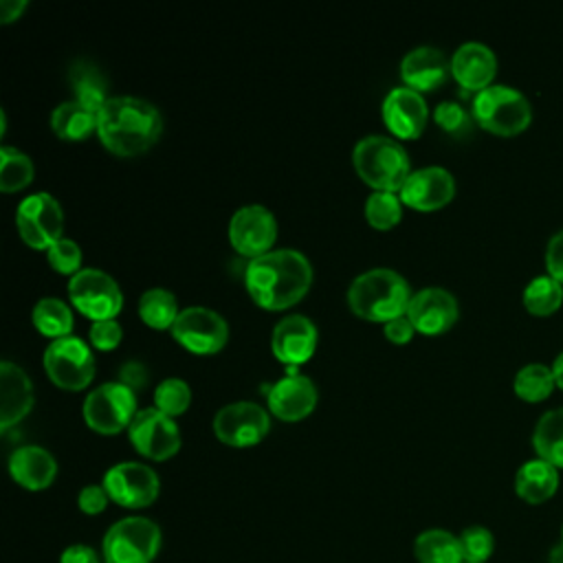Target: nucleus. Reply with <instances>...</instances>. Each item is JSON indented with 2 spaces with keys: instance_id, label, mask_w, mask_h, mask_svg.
I'll use <instances>...</instances> for the list:
<instances>
[{
  "instance_id": "nucleus-1",
  "label": "nucleus",
  "mask_w": 563,
  "mask_h": 563,
  "mask_svg": "<svg viewBox=\"0 0 563 563\" xmlns=\"http://www.w3.org/2000/svg\"><path fill=\"white\" fill-rule=\"evenodd\" d=\"M244 284L257 306L282 310L306 297L312 284V264L297 249H273L249 262Z\"/></svg>"
},
{
  "instance_id": "nucleus-2",
  "label": "nucleus",
  "mask_w": 563,
  "mask_h": 563,
  "mask_svg": "<svg viewBox=\"0 0 563 563\" xmlns=\"http://www.w3.org/2000/svg\"><path fill=\"white\" fill-rule=\"evenodd\" d=\"M163 130V117L154 103L132 95L110 97L97 114V134L103 147L119 156L150 150Z\"/></svg>"
},
{
  "instance_id": "nucleus-3",
  "label": "nucleus",
  "mask_w": 563,
  "mask_h": 563,
  "mask_svg": "<svg viewBox=\"0 0 563 563\" xmlns=\"http://www.w3.org/2000/svg\"><path fill=\"white\" fill-rule=\"evenodd\" d=\"M413 292L409 282L394 268H369L352 279L347 286V306L367 321L387 323L407 314Z\"/></svg>"
},
{
  "instance_id": "nucleus-4",
  "label": "nucleus",
  "mask_w": 563,
  "mask_h": 563,
  "mask_svg": "<svg viewBox=\"0 0 563 563\" xmlns=\"http://www.w3.org/2000/svg\"><path fill=\"white\" fill-rule=\"evenodd\" d=\"M352 163L356 174L374 187V191L398 194L413 172L405 145L385 134H369L356 141Z\"/></svg>"
},
{
  "instance_id": "nucleus-5",
  "label": "nucleus",
  "mask_w": 563,
  "mask_h": 563,
  "mask_svg": "<svg viewBox=\"0 0 563 563\" xmlns=\"http://www.w3.org/2000/svg\"><path fill=\"white\" fill-rule=\"evenodd\" d=\"M473 119L493 134L512 136L530 125L532 108L519 90L504 84H493L475 95Z\"/></svg>"
},
{
  "instance_id": "nucleus-6",
  "label": "nucleus",
  "mask_w": 563,
  "mask_h": 563,
  "mask_svg": "<svg viewBox=\"0 0 563 563\" xmlns=\"http://www.w3.org/2000/svg\"><path fill=\"white\" fill-rule=\"evenodd\" d=\"M161 550V528L147 517H123L103 537L106 563H152Z\"/></svg>"
},
{
  "instance_id": "nucleus-7",
  "label": "nucleus",
  "mask_w": 563,
  "mask_h": 563,
  "mask_svg": "<svg viewBox=\"0 0 563 563\" xmlns=\"http://www.w3.org/2000/svg\"><path fill=\"white\" fill-rule=\"evenodd\" d=\"M136 391L121 380H108L97 385L84 398V420L99 433H119L130 427L136 416Z\"/></svg>"
},
{
  "instance_id": "nucleus-8",
  "label": "nucleus",
  "mask_w": 563,
  "mask_h": 563,
  "mask_svg": "<svg viewBox=\"0 0 563 563\" xmlns=\"http://www.w3.org/2000/svg\"><path fill=\"white\" fill-rule=\"evenodd\" d=\"M44 369L48 378L68 391L88 387L95 376V356L88 343L79 336L53 339L44 350Z\"/></svg>"
},
{
  "instance_id": "nucleus-9",
  "label": "nucleus",
  "mask_w": 563,
  "mask_h": 563,
  "mask_svg": "<svg viewBox=\"0 0 563 563\" xmlns=\"http://www.w3.org/2000/svg\"><path fill=\"white\" fill-rule=\"evenodd\" d=\"M68 297L73 306L92 321L114 319L123 306V292L114 277L90 266L70 277Z\"/></svg>"
},
{
  "instance_id": "nucleus-10",
  "label": "nucleus",
  "mask_w": 563,
  "mask_h": 563,
  "mask_svg": "<svg viewBox=\"0 0 563 563\" xmlns=\"http://www.w3.org/2000/svg\"><path fill=\"white\" fill-rule=\"evenodd\" d=\"M15 224L20 238L31 249H48L64 231V211L59 200L48 191H35L26 196L15 211Z\"/></svg>"
},
{
  "instance_id": "nucleus-11",
  "label": "nucleus",
  "mask_w": 563,
  "mask_h": 563,
  "mask_svg": "<svg viewBox=\"0 0 563 563\" xmlns=\"http://www.w3.org/2000/svg\"><path fill=\"white\" fill-rule=\"evenodd\" d=\"M172 336L194 354H216L229 341V323L211 308L187 306L176 317Z\"/></svg>"
},
{
  "instance_id": "nucleus-12",
  "label": "nucleus",
  "mask_w": 563,
  "mask_h": 563,
  "mask_svg": "<svg viewBox=\"0 0 563 563\" xmlns=\"http://www.w3.org/2000/svg\"><path fill=\"white\" fill-rule=\"evenodd\" d=\"M130 442L134 449L156 462L169 460L180 449V429L172 416L156 407H143L136 411L128 427Z\"/></svg>"
},
{
  "instance_id": "nucleus-13",
  "label": "nucleus",
  "mask_w": 563,
  "mask_h": 563,
  "mask_svg": "<svg viewBox=\"0 0 563 563\" xmlns=\"http://www.w3.org/2000/svg\"><path fill=\"white\" fill-rule=\"evenodd\" d=\"M271 429L268 411L253 400H235L218 409L213 418V433L229 446H253Z\"/></svg>"
},
{
  "instance_id": "nucleus-14",
  "label": "nucleus",
  "mask_w": 563,
  "mask_h": 563,
  "mask_svg": "<svg viewBox=\"0 0 563 563\" xmlns=\"http://www.w3.org/2000/svg\"><path fill=\"white\" fill-rule=\"evenodd\" d=\"M112 501L123 508H145L156 501L161 479L156 471L141 462H119L110 466L101 484Z\"/></svg>"
},
{
  "instance_id": "nucleus-15",
  "label": "nucleus",
  "mask_w": 563,
  "mask_h": 563,
  "mask_svg": "<svg viewBox=\"0 0 563 563\" xmlns=\"http://www.w3.org/2000/svg\"><path fill=\"white\" fill-rule=\"evenodd\" d=\"M277 240V220L264 205H244L229 220V242L244 257H260L273 251Z\"/></svg>"
},
{
  "instance_id": "nucleus-16",
  "label": "nucleus",
  "mask_w": 563,
  "mask_h": 563,
  "mask_svg": "<svg viewBox=\"0 0 563 563\" xmlns=\"http://www.w3.org/2000/svg\"><path fill=\"white\" fill-rule=\"evenodd\" d=\"M455 194V178L449 169L440 165H429L413 169L398 196L405 207L416 211H435L444 207Z\"/></svg>"
},
{
  "instance_id": "nucleus-17",
  "label": "nucleus",
  "mask_w": 563,
  "mask_h": 563,
  "mask_svg": "<svg viewBox=\"0 0 563 563\" xmlns=\"http://www.w3.org/2000/svg\"><path fill=\"white\" fill-rule=\"evenodd\" d=\"M317 385L310 376L299 374L297 367H288V374L273 385H266V400L268 409L286 420L295 422L306 418L317 405Z\"/></svg>"
},
{
  "instance_id": "nucleus-18",
  "label": "nucleus",
  "mask_w": 563,
  "mask_h": 563,
  "mask_svg": "<svg viewBox=\"0 0 563 563\" xmlns=\"http://www.w3.org/2000/svg\"><path fill=\"white\" fill-rule=\"evenodd\" d=\"M380 114L394 136L418 139L427 125L429 108L422 92L407 86H396L385 95Z\"/></svg>"
},
{
  "instance_id": "nucleus-19",
  "label": "nucleus",
  "mask_w": 563,
  "mask_h": 563,
  "mask_svg": "<svg viewBox=\"0 0 563 563\" xmlns=\"http://www.w3.org/2000/svg\"><path fill=\"white\" fill-rule=\"evenodd\" d=\"M460 314L457 299L446 288L429 286L418 292H413L407 317L411 319L416 332H422L427 336H435L446 332Z\"/></svg>"
},
{
  "instance_id": "nucleus-20",
  "label": "nucleus",
  "mask_w": 563,
  "mask_h": 563,
  "mask_svg": "<svg viewBox=\"0 0 563 563\" xmlns=\"http://www.w3.org/2000/svg\"><path fill=\"white\" fill-rule=\"evenodd\" d=\"M317 347V325L306 314L282 317L271 334V350L288 367L306 363Z\"/></svg>"
},
{
  "instance_id": "nucleus-21",
  "label": "nucleus",
  "mask_w": 563,
  "mask_h": 563,
  "mask_svg": "<svg viewBox=\"0 0 563 563\" xmlns=\"http://www.w3.org/2000/svg\"><path fill=\"white\" fill-rule=\"evenodd\" d=\"M451 75V59L435 46H416L400 59V77L418 92L435 90Z\"/></svg>"
},
{
  "instance_id": "nucleus-22",
  "label": "nucleus",
  "mask_w": 563,
  "mask_h": 563,
  "mask_svg": "<svg viewBox=\"0 0 563 563\" xmlns=\"http://www.w3.org/2000/svg\"><path fill=\"white\" fill-rule=\"evenodd\" d=\"M35 394L29 374L11 363H0V427L9 429L18 424L33 407Z\"/></svg>"
},
{
  "instance_id": "nucleus-23",
  "label": "nucleus",
  "mask_w": 563,
  "mask_h": 563,
  "mask_svg": "<svg viewBox=\"0 0 563 563\" xmlns=\"http://www.w3.org/2000/svg\"><path fill=\"white\" fill-rule=\"evenodd\" d=\"M497 73L495 53L482 42H464L451 57V75L466 90H484L493 86Z\"/></svg>"
},
{
  "instance_id": "nucleus-24",
  "label": "nucleus",
  "mask_w": 563,
  "mask_h": 563,
  "mask_svg": "<svg viewBox=\"0 0 563 563\" xmlns=\"http://www.w3.org/2000/svg\"><path fill=\"white\" fill-rule=\"evenodd\" d=\"M9 473L26 490H44L57 475V460L40 444L18 446L9 457Z\"/></svg>"
},
{
  "instance_id": "nucleus-25",
  "label": "nucleus",
  "mask_w": 563,
  "mask_h": 563,
  "mask_svg": "<svg viewBox=\"0 0 563 563\" xmlns=\"http://www.w3.org/2000/svg\"><path fill=\"white\" fill-rule=\"evenodd\" d=\"M559 488V471L550 462L537 457L519 466L515 475V493L528 504L548 501Z\"/></svg>"
},
{
  "instance_id": "nucleus-26",
  "label": "nucleus",
  "mask_w": 563,
  "mask_h": 563,
  "mask_svg": "<svg viewBox=\"0 0 563 563\" xmlns=\"http://www.w3.org/2000/svg\"><path fill=\"white\" fill-rule=\"evenodd\" d=\"M68 79L75 92V101L99 112L108 97V79L90 59H75L68 68Z\"/></svg>"
},
{
  "instance_id": "nucleus-27",
  "label": "nucleus",
  "mask_w": 563,
  "mask_h": 563,
  "mask_svg": "<svg viewBox=\"0 0 563 563\" xmlns=\"http://www.w3.org/2000/svg\"><path fill=\"white\" fill-rule=\"evenodd\" d=\"M97 114L79 101L66 99L51 112V128L64 141H84L97 132Z\"/></svg>"
},
{
  "instance_id": "nucleus-28",
  "label": "nucleus",
  "mask_w": 563,
  "mask_h": 563,
  "mask_svg": "<svg viewBox=\"0 0 563 563\" xmlns=\"http://www.w3.org/2000/svg\"><path fill=\"white\" fill-rule=\"evenodd\" d=\"M413 554L418 563H464L460 539L440 528L420 532L413 541Z\"/></svg>"
},
{
  "instance_id": "nucleus-29",
  "label": "nucleus",
  "mask_w": 563,
  "mask_h": 563,
  "mask_svg": "<svg viewBox=\"0 0 563 563\" xmlns=\"http://www.w3.org/2000/svg\"><path fill=\"white\" fill-rule=\"evenodd\" d=\"M537 455L556 468H563V407L545 411L532 433Z\"/></svg>"
},
{
  "instance_id": "nucleus-30",
  "label": "nucleus",
  "mask_w": 563,
  "mask_h": 563,
  "mask_svg": "<svg viewBox=\"0 0 563 563\" xmlns=\"http://www.w3.org/2000/svg\"><path fill=\"white\" fill-rule=\"evenodd\" d=\"M33 325L53 339H62L68 336L75 321H73V310L70 306L59 299V297H42L35 306H33Z\"/></svg>"
},
{
  "instance_id": "nucleus-31",
  "label": "nucleus",
  "mask_w": 563,
  "mask_h": 563,
  "mask_svg": "<svg viewBox=\"0 0 563 563\" xmlns=\"http://www.w3.org/2000/svg\"><path fill=\"white\" fill-rule=\"evenodd\" d=\"M139 314L152 328H158V330L169 328L172 330L176 317L180 314L178 299L167 288H158V286L147 288L139 299Z\"/></svg>"
},
{
  "instance_id": "nucleus-32",
  "label": "nucleus",
  "mask_w": 563,
  "mask_h": 563,
  "mask_svg": "<svg viewBox=\"0 0 563 563\" xmlns=\"http://www.w3.org/2000/svg\"><path fill=\"white\" fill-rule=\"evenodd\" d=\"M563 303V284L550 275H539L523 288V306L534 317H548Z\"/></svg>"
},
{
  "instance_id": "nucleus-33",
  "label": "nucleus",
  "mask_w": 563,
  "mask_h": 563,
  "mask_svg": "<svg viewBox=\"0 0 563 563\" xmlns=\"http://www.w3.org/2000/svg\"><path fill=\"white\" fill-rule=\"evenodd\" d=\"M554 385H556V380H554L552 367H548L543 363H528L515 374L512 389L521 400L539 402L552 394Z\"/></svg>"
},
{
  "instance_id": "nucleus-34",
  "label": "nucleus",
  "mask_w": 563,
  "mask_h": 563,
  "mask_svg": "<svg viewBox=\"0 0 563 563\" xmlns=\"http://www.w3.org/2000/svg\"><path fill=\"white\" fill-rule=\"evenodd\" d=\"M35 167L29 154L13 145H2L0 150V189L4 194L18 191L33 180Z\"/></svg>"
},
{
  "instance_id": "nucleus-35",
  "label": "nucleus",
  "mask_w": 563,
  "mask_h": 563,
  "mask_svg": "<svg viewBox=\"0 0 563 563\" xmlns=\"http://www.w3.org/2000/svg\"><path fill=\"white\" fill-rule=\"evenodd\" d=\"M402 218V200L396 191H372L365 200V220L378 229L387 231L396 227Z\"/></svg>"
},
{
  "instance_id": "nucleus-36",
  "label": "nucleus",
  "mask_w": 563,
  "mask_h": 563,
  "mask_svg": "<svg viewBox=\"0 0 563 563\" xmlns=\"http://www.w3.org/2000/svg\"><path fill=\"white\" fill-rule=\"evenodd\" d=\"M189 402H191V387L187 385V380L178 376L163 378L154 389V407L172 418L187 411Z\"/></svg>"
},
{
  "instance_id": "nucleus-37",
  "label": "nucleus",
  "mask_w": 563,
  "mask_h": 563,
  "mask_svg": "<svg viewBox=\"0 0 563 563\" xmlns=\"http://www.w3.org/2000/svg\"><path fill=\"white\" fill-rule=\"evenodd\" d=\"M457 539L464 563H486L495 550V539L484 526H468Z\"/></svg>"
},
{
  "instance_id": "nucleus-38",
  "label": "nucleus",
  "mask_w": 563,
  "mask_h": 563,
  "mask_svg": "<svg viewBox=\"0 0 563 563\" xmlns=\"http://www.w3.org/2000/svg\"><path fill=\"white\" fill-rule=\"evenodd\" d=\"M46 257H48V264L57 273H64V275L73 277L75 273L81 271V249L70 238H59L57 242H53L46 249Z\"/></svg>"
},
{
  "instance_id": "nucleus-39",
  "label": "nucleus",
  "mask_w": 563,
  "mask_h": 563,
  "mask_svg": "<svg viewBox=\"0 0 563 563\" xmlns=\"http://www.w3.org/2000/svg\"><path fill=\"white\" fill-rule=\"evenodd\" d=\"M435 123L446 130L449 134H462L468 128V114L457 101H442L433 110Z\"/></svg>"
},
{
  "instance_id": "nucleus-40",
  "label": "nucleus",
  "mask_w": 563,
  "mask_h": 563,
  "mask_svg": "<svg viewBox=\"0 0 563 563\" xmlns=\"http://www.w3.org/2000/svg\"><path fill=\"white\" fill-rule=\"evenodd\" d=\"M90 343L97 350H114L121 343L123 328L117 319H99L90 323Z\"/></svg>"
},
{
  "instance_id": "nucleus-41",
  "label": "nucleus",
  "mask_w": 563,
  "mask_h": 563,
  "mask_svg": "<svg viewBox=\"0 0 563 563\" xmlns=\"http://www.w3.org/2000/svg\"><path fill=\"white\" fill-rule=\"evenodd\" d=\"M110 497L106 493L103 486L99 484H88L79 490V497H77V506L84 515H99L101 510H106Z\"/></svg>"
},
{
  "instance_id": "nucleus-42",
  "label": "nucleus",
  "mask_w": 563,
  "mask_h": 563,
  "mask_svg": "<svg viewBox=\"0 0 563 563\" xmlns=\"http://www.w3.org/2000/svg\"><path fill=\"white\" fill-rule=\"evenodd\" d=\"M545 266H548V275L563 284V229L559 233H554L548 242Z\"/></svg>"
},
{
  "instance_id": "nucleus-43",
  "label": "nucleus",
  "mask_w": 563,
  "mask_h": 563,
  "mask_svg": "<svg viewBox=\"0 0 563 563\" xmlns=\"http://www.w3.org/2000/svg\"><path fill=\"white\" fill-rule=\"evenodd\" d=\"M119 380L123 385H128L130 389H143L147 385V369L143 363L139 361H125L121 367H119Z\"/></svg>"
},
{
  "instance_id": "nucleus-44",
  "label": "nucleus",
  "mask_w": 563,
  "mask_h": 563,
  "mask_svg": "<svg viewBox=\"0 0 563 563\" xmlns=\"http://www.w3.org/2000/svg\"><path fill=\"white\" fill-rule=\"evenodd\" d=\"M413 332H416V328H413V323H411V319H409L407 314L396 317V319H391V321L385 323V336H387L389 341H394V343H407V341H411Z\"/></svg>"
},
{
  "instance_id": "nucleus-45",
  "label": "nucleus",
  "mask_w": 563,
  "mask_h": 563,
  "mask_svg": "<svg viewBox=\"0 0 563 563\" xmlns=\"http://www.w3.org/2000/svg\"><path fill=\"white\" fill-rule=\"evenodd\" d=\"M59 563H99V556H97V552L92 548L75 543V545H68L62 552Z\"/></svg>"
},
{
  "instance_id": "nucleus-46",
  "label": "nucleus",
  "mask_w": 563,
  "mask_h": 563,
  "mask_svg": "<svg viewBox=\"0 0 563 563\" xmlns=\"http://www.w3.org/2000/svg\"><path fill=\"white\" fill-rule=\"evenodd\" d=\"M26 7H29L26 0H2L0 2V20L2 22L18 20Z\"/></svg>"
},
{
  "instance_id": "nucleus-47",
  "label": "nucleus",
  "mask_w": 563,
  "mask_h": 563,
  "mask_svg": "<svg viewBox=\"0 0 563 563\" xmlns=\"http://www.w3.org/2000/svg\"><path fill=\"white\" fill-rule=\"evenodd\" d=\"M552 374H554V380H556V387L563 389V352L554 358V365H552Z\"/></svg>"
},
{
  "instance_id": "nucleus-48",
  "label": "nucleus",
  "mask_w": 563,
  "mask_h": 563,
  "mask_svg": "<svg viewBox=\"0 0 563 563\" xmlns=\"http://www.w3.org/2000/svg\"><path fill=\"white\" fill-rule=\"evenodd\" d=\"M550 563H563V543L550 552Z\"/></svg>"
},
{
  "instance_id": "nucleus-49",
  "label": "nucleus",
  "mask_w": 563,
  "mask_h": 563,
  "mask_svg": "<svg viewBox=\"0 0 563 563\" xmlns=\"http://www.w3.org/2000/svg\"><path fill=\"white\" fill-rule=\"evenodd\" d=\"M561 537H563V530H561Z\"/></svg>"
}]
</instances>
